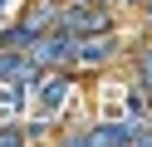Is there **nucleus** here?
<instances>
[{
  "mask_svg": "<svg viewBox=\"0 0 152 147\" xmlns=\"http://www.w3.org/2000/svg\"><path fill=\"white\" fill-rule=\"evenodd\" d=\"M147 93H152V88H132V98H128V108H132V118H147V113H152V103H147Z\"/></svg>",
  "mask_w": 152,
  "mask_h": 147,
  "instance_id": "obj_8",
  "label": "nucleus"
},
{
  "mask_svg": "<svg viewBox=\"0 0 152 147\" xmlns=\"http://www.w3.org/2000/svg\"><path fill=\"white\" fill-rule=\"evenodd\" d=\"M25 59H30V54H20V49H5V44H0V83L20 74V64H25Z\"/></svg>",
  "mask_w": 152,
  "mask_h": 147,
  "instance_id": "obj_6",
  "label": "nucleus"
},
{
  "mask_svg": "<svg viewBox=\"0 0 152 147\" xmlns=\"http://www.w3.org/2000/svg\"><path fill=\"white\" fill-rule=\"evenodd\" d=\"M30 59H34L39 69L74 64V34H69V29H54V34H34V39H30Z\"/></svg>",
  "mask_w": 152,
  "mask_h": 147,
  "instance_id": "obj_1",
  "label": "nucleus"
},
{
  "mask_svg": "<svg viewBox=\"0 0 152 147\" xmlns=\"http://www.w3.org/2000/svg\"><path fill=\"white\" fill-rule=\"evenodd\" d=\"M147 15H152V0H147Z\"/></svg>",
  "mask_w": 152,
  "mask_h": 147,
  "instance_id": "obj_13",
  "label": "nucleus"
},
{
  "mask_svg": "<svg viewBox=\"0 0 152 147\" xmlns=\"http://www.w3.org/2000/svg\"><path fill=\"white\" fill-rule=\"evenodd\" d=\"M30 29H25V25H15V29H5V34H0V44H5V49H30Z\"/></svg>",
  "mask_w": 152,
  "mask_h": 147,
  "instance_id": "obj_7",
  "label": "nucleus"
},
{
  "mask_svg": "<svg viewBox=\"0 0 152 147\" xmlns=\"http://www.w3.org/2000/svg\"><path fill=\"white\" fill-rule=\"evenodd\" d=\"M113 49H118V39L98 29V39H74V64H88V69H98L103 59H113Z\"/></svg>",
  "mask_w": 152,
  "mask_h": 147,
  "instance_id": "obj_3",
  "label": "nucleus"
},
{
  "mask_svg": "<svg viewBox=\"0 0 152 147\" xmlns=\"http://www.w3.org/2000/svg\"><path fill=\"white\" fill-rule=\"evenodd\" d=\"M69 93H74V83H69L64 74L39 78V103H34V108H39V118H54V113L64 108V98H69Z\"/></svg>",
  "mask_w": 152,
  "mask_h": 147,
  "instance_id": "obj_4",
  "label": "nucleus"
},
{
  "mask_svg": "<svg viewBox=\"0 0 152 147\" xmlns=\"http://www.w3.org/2000/svg\"><path fill=\"white\" fill-rule=\"evenodd\" d=\"M15 108H20V88L5 83V88H0V113H15Z\"/></svg>",
  "mask_w": 152,
  "mask_h": 147,
  "instance_id": "obj_9",
  "label": "nucleus"
},
{
  "mask_svg": "<svg viewBox=\"0 0 152 147\" xmlns=\"http://www.w3.org/2000/svg\"><path fill=\"white\" fill-rule=\"evenodd\" d=\"M83 5H103V0H83Z\"/></svg>",
  "mask_w": 152,
  "mask_h": 147,
  "instance_id": "obj_12",
  "label": "nucleus"
},
{
  "mask_svg": "<svg viewBox=\"0 0 152 147\" xmlns=\"http://www.w3.org/2000/svg\"><path fill=\"white\" fill-rule=\"evenodd\" d=\"M113 20L103 15V10H88L79 0V5H69V10H59V20H54V29H69V34H98V29H108Z\"/></svg>",
  "mask_w": 152,
  "mask_h": 147,
  "instance_id": "obj_2",
  "label": "nucleus"
},
{
  "mask_svg": "<svg viewBox=\"0 0 152 147\" xmlns=\"http://www.w3.org/2000/svg\"><path fill=\"white\" fill-rule=\"evenodd\" d=\"M83 142H93V147L132 142V127H128V123H103V127H88V132H83Z\"/></svg>",
  "mask_w": 152,
  "mask_h": 147,
  "instance_id": "obj_5",
  "label": "nucleus"
},
{
  "mask_svg": "<svg viewBox=\"0 0 152 147\" xmlns=\"http://www.w3.org/2000/svg\"><path fill=\"white\" fill-rule=\"evenodd\" d=\"M142 88H152V49L142 54Z\"/></svg>",
  "mask_w": 152,
  "mask_h": 147,
  "instance_id": "obj_11",
  "label": "nucleus"
},
{
  "mask_svg": "<svg viewBox=\"0 0 152 147\" xmlns=\"http://www.w3.org/2000/svg\"><path fill=\"white\" fill-rule=\"evenodd\" d=\"M20 142H25L20 127H0V147H20Z\"/></svg>",
  "mask_w": 152,
  "mask_h": 147,
  "instance_id": "obj_10",
  "label": "nucleus"
}]
</instances>
